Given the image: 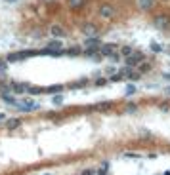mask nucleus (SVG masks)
Returning a JSON list of instances; mask_svg holds the SVG:
<instances>
[{
  "label": "nucleus",
  "mask_w": 170,
  "mask_h": 175,
  "mask_svg": "<svg viewBox=\"0 0 170 175\" xmlns=\"http://www.w3.org/2000/svg\"><path fill=\"white\" fill-rule=\"evenodd\" d=\"M142 61H145V55H143L142 51H134L132 55L126 57V67H138Z\"/></svg>",
  "instance_id": "obj_1"
},
{
  "label": "nucleus",
  "mask_w": 170,
  "mask_h": 175,
  "mask_svg": "<svg viewBox=\"0 0 170 175\" xmlns=\"http://www.w3.org/2000/svg\"><path fill=\"white\" fill-rule=\"evenodd\" d=\"M10 88H12V91L13 93H25V91H29V84L27 82H12L10 84Z\"/></svg>",
  "instance_id": "obj_2"
},
{
  "label": "nucleus",
  "mask_w": 170,
  "mask_h": 175,
  "mask_svg": "<svg viewBox=\"0 0 170 175\" xmlns=\"http://www.w3.org/2000/svg\"><path fill=\"white\" fill-rule=\"evenodd\" d=\"M38 105H34V101H31V99H23V101H19V105H17V109L19 110H25V112H31V110H34Z\"/></svg>",
  "instance_id": "obj_3"
},
{
  "label": "nucleus",
  "mask_w": 170,
  "mask_h": 175,
  "mask_svg": "<svg viewBox=\"0 0 170 175\" xmlns=\"http://www.w3.org/2000/svg\"><path fill=\"white\" fill-rule=\"evenodd\" d=\"M100 53L103 55V57H113V55L117 53V51H115V44H101Z\"/></svg>",
  "instance_id": "obj_4"
},
{
  "label": "nucleus",
  "mask_w": 170,
  "mask_h": 175,
  "mask_svg": "<svg viewBox=\"0 0 170 175\" xmlns=\"http://www.w3.org/2000/svg\"><path fill=\"white\" fill-rule=\"evenodd\" d=\"M100 15L105 19H111L113 15H115V10H113L111 4H103V6H100Z\"/></svg>",
  "instance_id": "obj_5"
},
{
  "label": "nucleus",
  "mask_w": 170,
  "mask_h": 175,
  "mask_svg": "<svg viewBox=\"0 0 170 175\" xmlns=\"http://www.w3.org/2000/svg\"><path fill=\"white\" fill-rule=\"evenodd\" d=\"M155 2L157 0H136V4L140 6V10H143V12H149L151 8H155Z\"/></svg>",
  "instance_id": "obj_6"
},
{
  "label": "nucleus",
  "mask_w": 170,
  "mask_h": 175,
  "mask_svg": "<svg viewBox=\"0 0 170 175\" xmlns=\"http://www.w3.org/2000/svg\"><path fill=\"white\" fill-rule=\"evenodd\" d=\"M155 25H157L159 29L166 30V27H168V19H166V15H164V13H161V15H157V17H155Z\"/></svg>",
  "instance_id": "obj_7"
},
{
  "label": "nucleus",
  "mask_w": 170,
  "mask_h": 175,
  "mask_svg": "<svg viewBox=\"0 0 170 175\" xmlns=\"http://www.w3.org/2000/svg\"><path fill=\"white\" fill-rule=\"evenodd\" d=\"M84 46H86L88 50H100V48H101V42H100L97 38H88V40L84 42Z\"/></svg>",
  "instance_id": "obj_8"
},
{
  "label": "nucleus",
  "mask_w": 170,
  "mask_h": 175,
  "mask_svg": "<svg viewBox=\"0 0 170 175\" xmlns=\"http://www.w3.org/2000/svg\"><path fill=\"white\" fill-rule=\"evenodd\" d=\"M2 99L8 103V105H13V107H17L19 105V99H15L13 95H10V93H2Z\"/></svg>",
  "instance_id": "obj_9"
},
{
  "label": "nucleus",
  "mask_w": 170,
  "mask_h": 175,
  "mask_svg": "<svg viewBox=\"0 0 170 175\" xmlns=\"http://www.w3.org/2000/svg\"><path fill=\"white\" fill-rule=\"evenodd\" d=\"M149 69H151V63H149V61H142V63L136 67V70H138L140 74H142V73H147Z\"/></svg>",
  "instance_id": "obj_10"
},
{
  "label": "nucleus",
  "mask_w": 170,
  "mask_h": 175,
  "mask_svg": "<svg viewBox=\"0 0 170 175\" xmlns=\"http://www.w3.org/2000/svg\"><path fill=\"white\" fill-rule=\"evenodd\" d=\"M58 91H63V86H48V88H44V93H58Z\"/></svg>",
  "instance_id": "obj_11"
},
{
  "label": "nucleus",
  "mask_w": 170,
  "mask_h": 175,
  "mask_svg": "<svg viewBox=\"0 0 170 175\" xmlns=\"http://www.w3.org/2000/svg\"><path fill=\"white\" fill-rule=\"evenodd\" d=\"M82 30H84L86 34H92V36H94L97 29H96V25H84V27H82Z\"/></svg>",
  "instance_id": "obj_12"
},
{
  "label": "nucleus",
  "mask_w": 170,
  "mask_h": 175,
  "mask_svg": "<svg viewBox=\"0 0 170 175\" xmlns=\"http://www.w3.org/2000/svg\"><path fill=\"white\" fill-rule=\"evenodd\" d=\"M52 34H54V36H63L65 30H63V27H58V25H54V27H52Z\"/></svg>",
  "instance_id": "obj_13"
},
{
  "label": "nucleus",
  "mask_w": 170,
  "mask_h": 175,
  "mask_svg": "<svg viewBox=\"0 0 170 175\" xmlns=\"http://www.w3.org/2000/svg\"><path fill=\"white\" fill-rule=\"evenodd\" d=\"M132 53H134L132 46H122L121 48V55H124V57H128V55H132Z\"/></svg>",
  "instance_id": "obj_14"
},
{
  "label": "nucleus",
  "mask_w": 170,
  "mask_h": 175,
  "mask_svg": "<svg viewBox=\"0 0 170 175\" xmlns=\"http://www.w3.org/2000/svg\"><path fill=\"white\" fill-rule=\"evenodd\" d=\"M107 168H109V164H107V162H105V164H103V166H101V168H100V171H97V175H107V171H109V169H107Z\"/></svg>",
  "instance_id": "obj_15"
},
{
  "label": "nucleus",
  "mask_w": 170,
  "mask_h": 175,
  "mask_svg": "<svg viewBox=\"0 0 170 175\" xmlns=\"http://www.w3.org/2000/svg\"><path fill=\"white\" fill-rule=\"evenodd\" d=\"M151 50L155 51V53H161V51H163V48H161L159 44H151Z\"/></svg>",
  "instance_id": "obj_16"
},
{
  "label": "nucleus",
  "mask_w": 170,
  "mask_h": 175,
  "mask_svg": "<svg viewBox=\"0 0 170 175\" xmlns=\"http://www.w3.org/2000/svg\"><path fill=\"white\" fill-rule=\"evenodd\" d=\"M82 4H84L82 0H71V6L73 8H79V6H82Z\"/></svg>",
  "instance_id": "obj_17"
},
{
  "label": "nucleus",
  "mask_w": 170,
  "mask_h": 175,
  "mask_svg": "<svg viewBox=\"0 0 170 175\" xmlns=\"http://www.w3.org/2000/svg\"><path fill=\"white\" fill-rule=\"evenodd\" d=\"M134 93H136V88H134V86H128V88H126V95H134Z\"/></svg>",
  "instance_id": "obj_18"
},
{
  "label": "nucleus",
  "mask_w": 170,
  "mask_h": 175,
  "mask_svg": "<svg viewBox=\"0 0 170 175\" xmlns=\"http://www.w3.org/2000/svg\"><path fill=\"white\" fill-rule=\"evenodd\" d=\"M4 73H6V61L0 59V74H4Z\"/></svg>",
  "instance_id": "obj_19"
},
{
  "label": "nucleus",
  "mask_w": 170,
  "mask_h": 175,
  "mask_svg": "<svg viewBox=\"0 0 170 175\" xmlns=\"http://www.w3.org/2000/svg\"><path fill=\"white\" fill-rule=\"evenodd\" d=\"M61 103H63V97H61V95H55V97H54V105H61Z\"/></svg>",
  "instance_id": "obj_20"
},
{
  "label": "nucleus",
  "mask_w": 170,
  "mask_h": 175,
  "mask_svg": "<svg viewBox=\"0 0 170 175\" xmlns=\"http://www.w3.org/2000/svg\"><path fill=\"white\" fill-rule=\"evenodd\" d=\"M67 53H69V55H76V53H80V48H71Z\"/></svg>",
  "instance_id": "obj_21"
},
{
  "label": "nucleus",
  "mask_w": 170,
  "mask_h": 175,
  "mask_svg": "<svg viewBox=\"0 0 170 175\" xmlns=\"http://www.w3.org/2000/svg\"><path fill=\"white\" fill-rule=\"evenodd\" d=\"M80 175H96V171H94V169H90V168H88V169H84V171H82Z\"/></svg>",
  "instance_id": "obj_22"
},
{
  "label": "nucleus",
  "mask_w": 170,
  "mask_h": 175,
  "mask_svg": "<svg viewBox=\"0 0 170 175\" xmlns=\"http://www.w3.org/2000/svg\"><path fill=\"white\" fill-rule=\"evenodd\" d=\"M8 126H10V128H12V126H13V128H15V126H19V120H10V124H8Z\"/></svg>",
  "instance_id": "obj_23"
},
{
  "label": "nucleus",
  "mask_w": 170,
  "mask_h": 175,
  "mask_svg": "<svg viewBox=\"0 0 170 175\" xmlns=\"http://www.w3.org/2000/svg\"><path fill=\"white\" fill-rule=\"evenodd\" d=\"M105 82H107L105 78H100V80H97V82H96V84H97V86H103V84H105Z\"/></svg>",
  "instance_id": "obj_24"
},
{
  "label": "nucleus",
  "mask_w": 170,
  "mask_h": 175,
  "mask_svg": "<svg viewBox=\"0 0 170 175\" xmlns=\"http://www.w3.org/2000/svg\"><path fill=\"white\" fill-rule=\"evenodd\" d=\"M166 95H170V86H168V88H166Z\"/></svg>",
  "instance_id": "obj_25"
},
{
  "label": "nucleus",
  "mask_w": 170,
  "mask_h": 175,
  "mask_svg": "<svg viewBox=\"0 0 170 175\" xmlns=\"http://www.w3.org/2000/svg\"><path fill=\"white\" fill-rule=\"evenodd\" d=\"M4 118H6V116H4V114H0V122H2V120H4Z\"/></svg>",
  "instance_id": "obj_26"
},
{
  "label": "nucleus",
  "mask_w": 170,
  "mask_h": 175,
  "mask_svg": "<svg viewBox=\"0 0 170 175\" xmlns=\"http://www.w3.org/2000/svg\"><path fill=\"white\" fill-rule=\"evenodd\" d=\"M8 2H13V0H8Z\"/></svg>",
  "instance_id": "obj_27"
}]
</instances>
